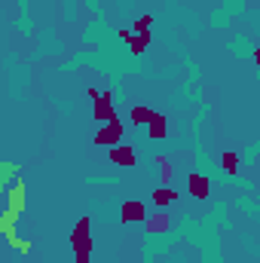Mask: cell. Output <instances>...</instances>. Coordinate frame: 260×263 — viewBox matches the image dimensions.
<instances>
[{
  "label": "cell",
  "instance_id": "cell-1",
  "mask_svg": "<svg viewBox=\"0 0 260 263\" xmlns=\"http://www.w3.org/2000/svg\"><path fill=\"white\" fill-rule=\"evenodd\" d=\"M89 227L92 220L89 217H80L73 233H70V245H73V254H92V236H89Z\"/></svg>",
  "mask_w": 260,
  "mask_h": 263
},
{
  "label": "cell",
  "instance_id": "cell-2",
  "mask_svg": "<svg viewBox=\"0 0 260 263\" xmlns=\"http://www.w3.org/2000/svg\"><path fill=\"white\" fill-rule=\"evenodd\" d=\"M120 141H123V123L120 120H110L95 132V147H117Z\"/></svg>",
  "mask_w": 260,
  "mask_h": 263
},
{
  "label": "cell",
  "instance_id": "cell-3",
  "mask_svg": "<svg viewBox=\"0 0 260 263\" xmlns=\"http://www.w3.org/2000/svg\"><path fill=\"white\" fill-rule=\"evenodd\" d=\"M107 159H110L114 165H123V168H135V165H138V150H135V147H129V144H117V147H110Z\"/></svg>",
  "mask_w": 260,
  "mask_h": 263
},
{
  "label": "cell",
  "instance_id": "cell-4",
  "mask_svg": "<svg viewBox=\"0 0 260 263\" xmlns=\"http://www.w3.org/2000/svg\"><path fill=\"white\" fill-rule=\"evenodd\" d=\"M95 120L98 123H110V120H117V110H114V95L110 92H101V98L95 101Z\"/></svg>",
  "mask_w": 260,
  "mask_h": 263
},
{
  "label": "cell",
  "instance_id": "cell-5",
  "mask_svg": "<svg viewBox=\"0 0 260 263\" xmlns=\"http://www.w3.org/2000/svg\"><path fill=\"white\" fill-rule=\"evenodd\" d=\"M187 190H190V196L199 199V202H205V199L211 196V184H208V178H205V175H196V172L187 178Z\"/></svg>",
  "mask_w": 260,
  "mask_h": 263
},
{
  "label": "cell",
  "instance_id": "cell-6",
  "mask_svg": "<svg viewBox=\"0 0 260 263\" xmlns=\"http://www.w3.org/2000/svg\"><path fill=\"white\" fill-rule=\"evenodd\" d=\"M144 220H147V208H144V202H138V199L123 202V223H144Z\"/></svg>",
  "mask_w": 260,
  "mask_h": 263
},
{
  "label": "cell",
  "instance_id": "cell-7",
  "mask_svg": "<svg viewBox=\"0 0 260 263\" xmlns=\"http://www.w3.org/2000/svg\"><path fill=\"white\" fill-rule=\"evenodd\" d=\"M6 208H12V211H25V181H15L9 190H6Z\"/></svg>",
  "mask_w": 260,
  "mask_h": 263
},
{
  "label": "cell",
  "instance_id": "cell-8",
  "mask_svg": "<svg viewBox=\"0 0 260 263\" xmlns=\"http://www.w3.org/2000/svg\"><path fill=\"white\" fill-rule=\"evenodd\" d=\"M147 132H150L153 141H162V138L169 135V120H165V114H156V110H153V117H150V123H147Z\"/></svg>",
  "mask_w": 260,
  "mask_h": 263
},
{
  "label": "cell",
  "instance_id": "cell-9",
  "mask_svg": "<svg viewBox=\"0 0 260 263\" xmlns=\"http://www.w3.org/2000/svg\"><path fill=\"white\" fill-rule=\"evenodd\" d=\"M15 223H18V211H12V208H3L0 211V233L9 239V236H15Z\"/></svg>",
  "mask_w": 260,
  "mask_h": 263
},
{
  "label": "cell",
  "instance_id": "cell-10",
  "mask_svg": "<svg viewBox=\"0 0 260 263\" xmlns=\"http://www.w3.org/2000/svg\"><path fill=\"white\" fill-rule=\"evenodd\" d=\"M144 227H147V233H165V230L172 227V217H169L165 211H159V214H150V217L144 220Z\"/></svg>",
  "mask_w": 260,
  "mask_h": 263
},
{
  "label": "cell",
  "instance_id": "cell-11",
  "mask_svg": "<svg viewBox=\"0 0 260 263\" xmlns=\"http://www.w3.org/2000/svg\"><path fill=\"white\" fill-rule=\"evenodd\" d=\"M150 43H153V34H135V37H132V40L126 43V46H129V52H132V55H144Z\"/></svg>",
  "mask_w": 260,
  "mask_h": 263
},
{
  "label": "cell",
  "instance_id": "cell-12",
  "mask_svg": "<svg viewBox=\"0 0 260 263\" xmlns=\"http://www.w3.org/2000/svg\"><path fill=\"white\" fill-rule=\"evenodd\" d=\"M181 199V193L175 190V187H159V190H153V202L156 205H175Z\"/></svg>",
  "mask_w": 260,
  "mask_h": 263
},
{
  "label": "cell",
  "instance_id": "cell-13",
  "mask_svg": "<svg viewBox=\"0 0 260 263\" xmlns=\"http://www.w3.org/2000/svg\"><path fill=\"white\" fill-rule=\"evenodd\" d=\"M220 168H224L227 175H239V156H236L233 150L220 153Z\"/></svg>",
  "mask_w": 260,
  "mask_h": 263
},
{
  "label": "cell",
  "instance_id": "cell-14",
  "mask_svg": "<svg viewBox=\"0 0 260 263\" xmlns=\"http://www.w3.org/2000/svg\"><path fill=\"white\" fill-rule=\"evenodd\" d=\"M6 242H9V248H12V251H18V254H28V251L34 248V245H31V239H22V236H9Z\"/></svg>",
  "mask_w": 260,
  "mask_h": 263
},
{
  "label": "cell",
  "instance_id": "cell-15",
  "mask_svg": "<svg viewBox=\"0 0 260 263\" xmlns=\"http://www.w3.org/2000/svg\"><path fill=\"white\" fill-rule=\"evenodd\" d=\"M150 117H153V110H150V107H132V123H135V126L150 123Z\"/></svg>",
  "mask_w": 260,
  "mask_h": 263
},
{
  "label": "cell",
  "instance_id": "cell-16",
  "mask_svg": "<svg viewBox=\"0 0 260 263\" xmlns=\"http://www.w3.org/2000/svg\"><path fill=\"white\" fill-rule=\"evenodd\" d=\"M150 28H153V15L147 12V15H138V22H135V34H150Z\"/></svg>",
  "mask_w": 260,
  "mask_h": 263
},
{
  "label": "cell",
  "instance_id": "cell-17",
  "mask_svg": "<svg viewBox=\"0 0 260 263\" xmlns=\"http://www.w3.org/2000/svg\"><path fill=\"white\" fill-rule=\"evenodd\" d=\"M156 162H159V168H162V184L165 187H172V165H169V156H156Z\"/></svg>",
  "mask_w": 260,
  "mask_h": 263
},
{
  "label": "cell",
  "instance_id": "cell-18",
  "mask_svg": "<svg viewBox=\"0 0 260 263\" xmlns=\"http://www.w3.org/2000/svg\"><path fill=\"white\" fill-rule=\"evenodd\" d=\"M0 172H3V181H15V172H18V165H12V162H3V165H0Z\"/></svg>",
  "mask_w": 260,
  "mask_h": 263
},
{
  "label": "cell",
  "instance_id": "cell-19",
  "mask_svg": "<svg viewBox=\"0 0 260 263\" xmlns=\"http://www.w3.org/2000/svg\"><path fill=\"white\" fill-rule=\"evenodd\" d=\"M89 98H92V101H98V98H101V92H98V86H89Z\"/></svg>",
  "mask_w": 260,
  "mask_h": 263
},
{
  "label": "cell",
  "instance_id": "cell-20",
  "mask_svg": "<svg viewBox=\"0 0 260 263\" xmlns=\"http://www.w3.org/2000/svg\"><path fill=\"white\" fill-rule=\"evenodd\" d=\"M132 37H135V31H120V40H123V43H129Z\"/></svg>",
  "mask_w": 260,
  "mask_h": 263
},
{
  "label": "cell",
  "instance_id": "cell-21",
  "mask_svg": "<svg viewBox=\"0 0 260 263\" xmlns=\"http://www.w3.org/2000/svg\"><path fill=\"white\" fill-rule=\"evenodd\" d=\"M77 263H89V254H77Z\"/></svg>",
  "mask_w": 260,
  "mask_h": 263
},
{
  "label": "cell",
  "instance_id": "cell-22",
  "mask_svg": "<svg viewBox=\"0 0 260 263\" xmlns=\"http://www.w3.org/2000/svg\"><path fill=\"white\" fill-rule=\"evenodd\" d=\"M254 62H257V67H260V46H254Z\"/></svg>",
  "mask_w": 260,
  "mask_h": 263
}]
</instances>
